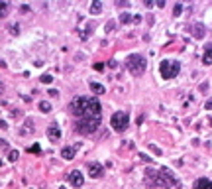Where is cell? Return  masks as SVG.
<instances>
[{
    "mask_svg": "<svg viewBox=\"0 0 212 189\" xmlns=\"http://www.w3.org/2000/svg\"><path fill=\"white\" fill-rule=\"evenodd\" d=\"M0 128L6 130V128H8V122H6V120H0Z\"/></svg>",
    "mask_w": 212,
    "mask_h": 189,
    "instance_id": "cell-29",
    "label": "cell"
},
{
    "mask_svg": "<svg viewBox=\"0 0 212 189\" xmlns=\"http://www.w3.org/2000/svg\"><path fill=\"white\" fill-rule=\"evenodd\" d=\"M89 176L92 177V179H100L102 176H104V170H102V165L100 164H89Z\"/></svg>",
    "mask_w": 212,
    "mask_h": 189,
    "instance_id": "cell-9",
    "label": "cell"
},
{
    "mask_svg": "<svg viewBox=\"0 0 212 189\" xmlns=\"http://www.w3.org/2000/svg\"><path fill=\"white\" fill-rule=\"evenodd\" d=\"M89 87H90V91H92L94 94H102V93H104V87H102L100 83H94V81H92Z\"/></svg>",
    "mask_w": 212,
    "mask_h": 189,
    "instance_id": "cell-15",
    "label": "cell"
},
{
    "mask_svg": "<svg viewBox=\"0 0 212 189\" xmlns=\"http://www.w3.org/2000/svg\"><path fill=\"white\" fill-rule=\"evenodd\" d=\"M110 124H112V128L116 130V132H124V130L128 128V124H130V114L124 112V111L114 112L112 118H110Z\"/></svg>",
    "mask_w": 212,
    "mask_h": 189,
    "instance_id": "cell-6",
    "label": "cell"
},
{
    "mask_svg": "<svg viewBox=\"0 0 212 189\" xmlns=\"http://www.w3.org/2000/svg\"><path fill=\"white\" fill-rule=\"evenodd\" d=\"M132 22H134V24H140V22H142V16H137V14H134V20H132Z\"/></svg>",
    "mask_w": 212,
    "mask_h": 189,
    "instance_id": "cell-28",
    "label": "cell"
},
{
    "mask_svg": "<svg viewBox=\"0 0 212 189\" xmlns=\"http://www.w3.org/2000/svg\"><path fill=\"white\" fill-rule=\"evenodd\" d=\"M67 181H69L73 187H81L85 183V177H83V173L79 171V170H73V171L67 173Z\"/></svg>",
    "mask_w": 212,
    "mask_h": 189,
    "instance_id": "cell-7",
    "label": "cell"
},
{
    "mask_svg": "<svg viewBox=\"0 0 212 189\" xmlns=\"http://www.w3.org/2000/svg\"><path fill=\"white\" fill-rule=\"evenodd\" d=\"M49 94H51V97H59V91H55V89H51V91H49Z\"/></svg>",
    "mask_w": 212,
    "mask_h": 189,
    "instance_id": "cell-31",
    "label": "cell"
},
{
    "mask_svg": "<svg viewBox=\"0 0 212 189\" xmlns=\"http://www.w3.org/2000/svg\"><path fill=\"white\" fill-rule=\"evenodd\" d=\"M94 69H96V71H102V69H104V63H94Z\"/></svg>",
    "mask_w": 212,
    "mask_h": 189,
    "instance_id": "cell-27",
    "label": "cell"
},
{
    "mask_svg": "<svg viewBox=\"0 0 212 189\" xmlns=\"http://www.w3.org/2000/svg\"><path fill=\"white\" fill-rule=\"evenodd\" d=\"M100 120H102V114H86V116H83V118L77 120L75 130L79 134L89 136V134H92L94 130L100 126Z\"/></svg>",
    "mask_w": 212,
    "mask_h": 189,
    "instance_id": "cell-3",
    "label": "cell"
},
{
    "mask_svg": "<svg viewBox=\"0 0 212 189\" xmlns=\"http://www.w3.org/2000/svg\"><path fill=\"white\" fill-rule=\"evenodd\" d=\"M114 28H116V22H108V24H106V32H112Z\"/></svg>",
    "mask_w": 212,
    "mask_h": 189,
    "instance_id": "cell-23",
    "label": "cell"
},
{
    "mask_svg": "<svg viewBox=\"0 0 212 189\" xmlns=\"http://www.w3.org/2000/svg\"><path fill=\"white\" fill-rule=\"evenodd\" d=\"M194 189H212V179L206 177H200L194 181Z\"/></svg>",
    "mask_w": 212,
    "mask_h": 189,
    "instance_id": "cell-12",
    "label": "cell"
},
{
    "mask_svg": "<svg viewBox=\"0 0 212 189\" xmlns=\"http://www.w3.org/2000/svg\"><path fill=\"white\" fill-rule=\"evenodd\" d=\"M143 173H145L143 181H145V185H147L149 189H155V187H169V189H173L175 185H179L177 177H175L171 171H167V170H159L157 171V170L147 168Z\"/></svg>",
    "mask_w": 212,
    "mask_h": 189,
    "instance_id": "cell-1",
    "label": "cell"
},
{
    "mask_svg": "<svg viewBox=\"0 0 212 189\" xmlns=\"http://www.w3.org/2000/svg\"><path fill=\"white\" fill-rule=\"evenodd\" d=\"M10 30H12V34H18V24H12Z\"/></svg>",
    "mask_w": 212,
    "mask_h": 189,
    "instance_id": "cell-30",
    "label": "cell"
},
{
    "mask_svg": "<svg viewBox=\"0 0 212 189\" xmlns=\"http://www.w3.org/2000/svg\"><path fill=\"white\" fill-rule=\"evenodd\" d=\"M181 71V63L179 61H169V59H163L159 63V73H161L163 79H175Z\"/></svg>",
    "mask_w": 212,
    "mask_h": 189,
    "instance_id": "cell-5",
    "label": "cell"
},
{
    "mask_svg": "<svg viewBox=\"0 0 212 189\" xmlns=\"http://www.w3.org/2000/svg\"><path fill=\"white\" fill-rule=\"evenodd\" d=\"M6 14H8V4L0 0V18H2V16H6Z\"/></svg>",
    "mask_w": 212,
    "mask_h": 189,
    "instance_id": "cell-18",
    "label": "cell"
},
{
    "mask_svg": "<svg viewBox=\"0 0 212 189\" xmlns=\"http://www.w3.org/2000/svg\"><path fill=\"white\" fill-rule=\"evenodd\" d=\"M173 189H181V183H179V185H175V187H173Z\"/></svg>",
    "mask_w": 212,
    "mask_h": 189,
    "instance_id": "cell-33",
    "label": "cell"
},
{
    "mask_svg": "<svg viewBox=\"0 0 212 189\" xmlns=\"http://www.w3.org/2000/svg\"><path fill=\"white\" fill-rule=\"evenodd\" d=\"M0 146H8V142H6V140H2V138H0Z\"/></svg>",
    "mask_w": 212,
    "mask_h": 189,
    "instance_id": "cell-32",
    "label": "cell"
},
{
    "mask_svg": "<svg viewBox=\"0 0 212 189\" xmlns=\"http://www.w3.org/2000/svg\"><path fill=\"white\" fill-rule=\"evenodd\" d=\"M69 111H71L73 116L83 118V116L86 112H90V111H102V106L94 97H75L69 105Z\"/></svg>",
    "mask_w": 212,
    "mask_h": 189,
    "instance_id": "cell-2",
    "label": "cell"
},
{
    "mask_svg": "<svg viewBox=\"0 0 212 189\" xmlns=\"http://www.w3.org/2000/svg\"><path fill=\"white\" fill-rule=\"evenodd\" d=\"M30 152H34V154H39V146H38V144H34V146L30 148Z\"/></svg>",
    "mask_w": 212,
    "mask_h": 189,
    "instance_id": "cell-24",
    "label": "cell"
},
{
    "mask_svg": "<svg viewBox=\"0 0 212 189\" xmlns=\"http://www.w3.org/2000/svg\"><path fill=\"white\" fill-rule=\"evenodd\" d=\"M90 12H92V14H100V12H102V4L98 2V0H94V2L90 4Z\"/></svg>",
    "mask_w": 212,
    "mask_h": 189,
    "instance_id": "cell-16",
    "label": "cell"
},
{
    "mask_svg": "<svg viewBox=\"0 0 212 189\" xmlns=\"http://www.w3.org/2000/svg\"><path fill=\"white\" fill-rule=\"evenodd\" d=\"M132 20H134V14H130V12L120 14V24H132Z\"/></svg>",
    "mask_w": 212,
    "mask_h": 189,
    "instance_id": "cell-14",
    "label": "cell"
},
{
    "mask_svg": "<svg viewBox=\"0 0 212 189\" xmlns=\"http://www.w3.org/2000/svg\"><path fill=\"white\" fill-rule=\"evenodd\" d=\"M204 108H206V111H212V99H208V100H206V105H204Z\"/></svg>",
    "mask_w": 212,
    "mask_h": 189,
    "instance_id": "cell-26",
    "label": "cell"
},
{
    "mask_svg": "<svg viewBox=\"0 0 212 189\" xmlns=\"http://www.w3.org/2000/svg\"><path fill=\"white\" fill-rule=\"evenodd\" d=\"M181 12H183V4L177 2V4L173 6V16H181Z\"/></svg>",
    "mask_w": 212,
    "mask_h": 189,
    "instance_id": "cell-19",
    "label": "cell"
},
{
    "mask_svg": "<svg viewBox=\"0 0 212 189\" xmlns=\"http://www.w3.org/2000/svg\"><path fill=\"white\" fill-rule=\"evenodd\" d=\"M39 81H41V83H45V85H49V83H53V77H51V75H41Z\"/></svg>",
    "mask_w": 212,
    "mask_h": 189,
    "instance_id": "cell-21",
    "label": "cell"
},
{
    "mask_svg": "<svg viewBox=\"0 0 212 189\" xmlns=\"http://www.w3.org/2000/svg\"><path fill=\"white\" fill-rule=\"evenodd\" d=\"M149 150L153 152V154H157V156H161V150H159V148L155 146V144H149Z\"/></svg>",
    "mask_w": 212,
    "mask_h": 189,
    "instance_id": "cell-22",
    "label": "cell"
},
{
    "mask_svg": "<svg viewBox=\"0 0 212 189\" xmlns=\"http://www.w3.org/2000/svg\"><path fill=\"white\" fill-rule=\"evenodd\" d=\"M202 63H204V65H212V43H206V46H204Z\"/></svg>",
    "mask_w": 212,
    "mask_h": 189,
    "instance_id": "cell-11",
    "label": "cell"
},
{
    "mask_svg": "<svg viewBox=\"0 0 212 189\" xmlns=\"http://www.w3.org/2000/svg\"><path fill=\"white\" fill-rule=\"evenodd\" d=\"M39 111L41 112H51V105L47 103V100H41V103H39Z\"/></svg>",
    "mask_w": 212,
    "mask_h": 189,
    "instance_id": "cell-17",
    "label": "cell"
},
{
    "mask_svg": "<svg viewBox=\"0 0 212 189\" xmlns=\"http://www.w3.org/2000/svg\"><path fill=\"white\" fill-rule=\"evenodd\" d=\"M126 67L134 77H140V75H143V71H145L147 65H145V59L140 53H132V55L126 57Z\"/></svg>",
    "mask_w": 212,
    "mask_h": 189,
    "instance_id": "cell-4",
    "label": "cell"
},
{
    "mask_svg": "<svg viewBox=\"0 0 212 189\" xmlns=\"http://www.w3.org/2000/svg\"><path fill=\"white\" fill-rule=\"evenodd\" d=\"M75 152H77V148H71V146H65V148L61 150V156H63L65 159H73V158H75Z\"/></svg>",
    "mask_w": 212,
    "mask_h": 189,
    "instance_id": "cell-13",
    "label": "cell"
},
{
    "mask_svg": "<svg viewBox=\"0 0 212 189\" xmlns=\"http://www.w3.org/2000/svg\"><path fill=\"white\" fill-rule=\"evenodd\" d=\"M47 138L51 142H59L61 140V128L57 124H49L47 126Z\"/></svg>",
    "mask_w": 212,
    "mask_h": 189,
    "instance_id": "cell-8",
    "label": "cell"
},
{
    "mask_svg": "<svg viewBox=\"0 0 212 189\" xmlns=\"http://www.w3.org/2000/svg\"><path fill=\"white\" fill-rule=\"evenodd\" d=\"M140 158L143 159V162H145V164H151V158H149V156H145V154H142Z\"/></svg>",
    "mask_w": 212,
    "mask_h": 189,
    "instance_id": "cell-25",
    "label": "cell"
},
{
    "mask_svg": "<svg viewBox=\"0 0 212 189\" xmlns=\"http://www.w3.org/2000/svg\"><path fill=\"white\" fill-rule=\"evenodd\" d=\"M18 158H20V152H18V150H12V152H10V156H8L10 162H16Z\"/></svg>",
    "mask_w": 212,
    "mask_h": 189,
    "instance_id": "cell-20",
    "label": "cell"
},
{
    "mask_svg": "<svg viewBox=\"0 0 212 189\" xmlns=\"http://www.w3.org/2000/svg\"><path fill=\"white\" fill-rule=\"evenodd\" d=\"M191 30H193V35H194L196 40H202L204 34H206V28H204V24H200V22H199V24H194Z\"/></svg>",
    "mask_w": 212,
    "mask_h": 189,
    "instance_id": "cell-10",
    "label": "cell"
}]
</instances>
